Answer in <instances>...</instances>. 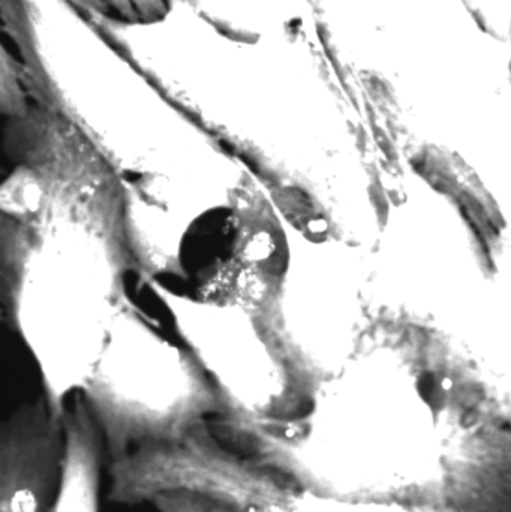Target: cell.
I'll return each mask as SVG.
<instances>
[{"label":"cell","mask_w":511,"mask_h":512,"mask_svg":"<svg viewBox=\"0 0 511 512\" xmlns=\"http://www.w3.org/2000/svg\"><path fill=\"white\" fill-rule=\"evenodd\" d=\"M296 493L263 466L228 453L195 430L147 442L114 459L108 499L137 505L156 496L186 495L246 511L288 505Z\"/></svg>","instance_id":"cell-4"},{"label":"cell","mask_w":511,"mask_h":512,"mask_svg":"<svg viewBox=\"0 0 511 512\" xmlns=\"http://www.w3.org/2000/svg\"><path fill=\"white\" fill-rule=\"evenodd\" d=\"M50 182L33 174L11 201L12 216L29 221L15 261L12 321L38 367L48 414L62 423L129 297L132 262L120 213H108L92 180Z\"/></svg>","instance_id":"cell-1"},{"label":"cell","mask_w":511,"mask_h":512,"mask_svg":"<svg viewBox=\"0 0 511 512\" xmlns=\"http://www.w3.org/2000/svg\"><path fill=\"white\" fill-rule=\"evenodd\" d=\"M111 460L147 442L182 438L225 412L185 346L126 298L81 394Z\"/></svg>","instance_id":"cell-2"},{"label":"cell","mask_w":511,"mask_h":512,"mask_svg":"<svg viewBox=\"0 0 511 512\" xmlns=\"http://www.w3.org/2000/svg\"><path fill=\"white\" fill-rule=\"evenodd\" d=\"M59 480L48 512H101L98 427L81 396L62 421Z\"/></svg>","instance_id":"cell-6"},{"label":"cell","mask_w":511,"mask_h":512,"mask_svg":"<svg viewBox=\"0 0 511 512\" xmlns=\"http://www.w3.org/2000/svg\"><path fill=\"white\" fill-rule=\"evenodd\" d=\"M152 504L158 512H284L278 508H251V510L237 511L206 499L186 495L156 496Z\"/></svg>","instance_id":"cell-7"},{"label":"cell","mask_w":511,"mask_h":512,"mask_svg":"<svg viewBox=\"0 0 511 512\" xmlns=\"http://www.w3.org/2000/svg\"><path fill=\"white\" fill-rule=\"evenodd\" d=\"M141 282L215 388L231 427L282 423L309 402L257 295L189 294L156 277Z\"/></svg>","instance_id":"cell-3"},{"label":"cell","mask_w":511,"mask_h":512,"mask_svg":"<svg viewBox=\"0 0 511 512\" xmlns=\"http://www.w3.org/2000/svg\"><path fill=\"white\" fill-rule=\"evenodd\" d=\"M3 47L12 54V57H15L17 60H23V56H21L20 48L15 44L14 39L9 38L8 33H3Z\"/></svg>","instance_id":"cell-8"},{"label":"cell","mask_w":511,"mask_h":512,"mask_svg":"<svg viewBox=\"0 0 511 512\" xmlns=\"http://www.w3.org/2000/svg\"><path fill=\"white\" fill-rule=\"evenodd\" d=\"M62 423L21 420L2 442L0 512H42L60 468ZM63 444V442H62Z\"/></svg>","instance_id":"cell-5"}]
</instances>
